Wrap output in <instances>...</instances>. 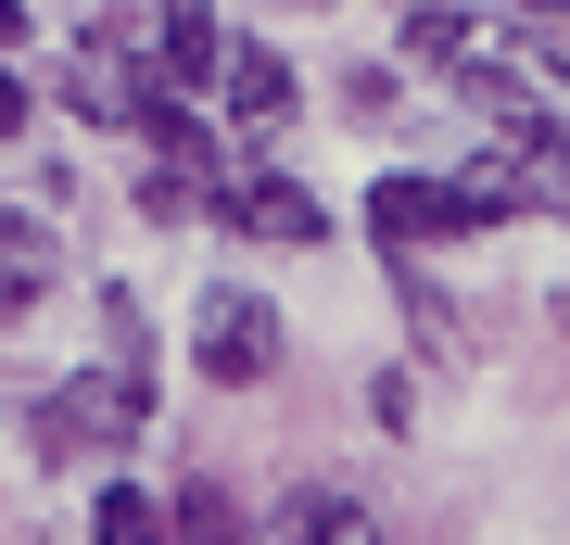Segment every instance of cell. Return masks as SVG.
I'll return each mask as SVG.
<instances>
[{
	"mask_svg": "<svg viewBox=\"0 0 570 545\" xmlns=\"http://www.w3.org/2000/svg\"><path fill=\"white\" fill-rule=\"evenodd\" d=\"M508 216V178H381L367 191V228H381L393 254L406 242H456V228H494Z\"/></svg>",
	"mask_w": 570,
	"mask_h": 545,
	"instance_id": "1",
	"label": "cell"
},
{
	"mask_svg": "<svg viewBox=\"0 0 570 545\" xmlns=\"http://www.w3.org/2000/svg\"><path fill=\"white\" fill-rule=\"evenodd\" d=\"M140 431V368H89L39 393V457H115Z\"/></svg>",
	"mask_w": 570,
	"mask_h": 545,
	"instance_id": "2",
	"label": "cell"
},
{
	"mask_svg": "<svg viewBox=\"0 0 570 545\" xmlns=\"http://www.w3.org/2000/svg\"><path fill=\"white\" fill-rule=\"evenodd\" d=\"M190 368H204V381H228V393H254L266 368H279V318H266L242 280H216L204 318H190Z\"/></svg>",
	"mask_w": 570,
	"mask_h": 545,
	"instance_id": "3",
	"label": "cell"
},
{
	"mask_svg": "<svg viewBox=\"0 0 570 545\" xmlns=\"http://www.w3.org/2000/svg\"><path fill=\"white\" fill-rule=\"evenodd\" d=\"M228 228H254V242H330V203L292 191V178H242L228 191Z\"/></svg>",
	"mask_w": 570,
	"mask_h": 545,
	"instance_id": "4",
	"label": "cell"
},
{
	"mask_svg": "<svg viewBox=\"0 0 570 545\" xmlns=\"http://www.w3.org/2000/svg\"><path fill=\"white\" fill-rule=\"evenodd\" d=\"M165 77H228V39H216L204 0H165V13H153V89Z\"/></svg>",
	"mask_w": 570,
	"mask_h": 545,
	"instance_id": "5",
	"label": "cell"
},
{
	"mask_svg": "<svg viewBox=\"0 0 570 545\" xmlns=\"http://www.w3.org/2000/svg\"><path fill=\"white\" fill-rule=\"evenodd\" d=\"M228 115H242V127H292V64L279 51H254V39H228Z\"/></svg>",
	"mask_w": 570,
	"mask_h": 545,
	"instance_id": "6",
	"label": "cell"
},
{
	"mask_svg": "<svg viewBox=\"0 0 570 545\" xmlns=\"http://www.w3.org/2000/svg\"><path fill=\"white\" fill-rule=\"evenodd\" d=\"M279 545H381V520H367L343 483H305V495H292V520H279Z\"/></svg>",
	"mask_w": 570,
	"mask_h": 545,
	"instance_id": "7",
	"label": "cell"
},
{
	"mask_svg": "<svg viewBox=\"0 0 570 545\" xmlns=\"http://www.w3.org/2000/svg\"><path fill=\"white\" fill-rule=\"evenodd\" d=\"M89 545H178V520H165V495L102 483V495H89Z\"/></svg>",
	"mask_w": 570,
	"mask_h": 545,
	"instance_id": "8",
	"label": "cell"
},
{
	"mask_svg": "<svg viewBox=\"0 0 570 545\" xmlns=\"http://www.w3.org/2000/svg\"><path fill=\"white\" fill-rule=\"evenodd\" d=\"M51 280V228H39V203H0V304H26Z\"/></svg>",
	"mask_w": 570,
	"mask_h": 545,
	"instance_id": "9",
	"label": "cell"
},
{
	"mask_svg": "<svg viewBox=\"0 0 570 545\" xmlns=\"http://www.w3.org/2000/svg\"><path fill=\"white\" fill-rule=\"evenodd\" d=\"M178 545H242V507H228V483H178Z\"/></svg>",
	"mask_w": 570,
	"mask_h": 545,
	"instance_id": "10",
	"label": "cell"
},
{
	"mask_svg": "<svg viewBox=\"0 0 570 545\" xmlns=\"http://www.w3.org/2000/svg\"><path fill=\"white\" fill-rule=\"evenodd\" d=\"M419 64H469V39H482V26H469V0H419Z\"/></svg>",
	"mask_w": 570,
	"mask_h": 545,
	"instance_id": "11",
	"label": "cell"
},
{
	"mask_svg": "<svg viewBox=\"0 0 570 545\" xmlns=\"http://www.w3.org/2000/svg\"><path fill=\"white\" fill-rule=\"evenodd\" d=\"M0 140H26V89H13V64H0Z\"/></svg>",
	"mask_w": 570,
	"mask_h": 545,
	"instance_id": "12",
	"label": "cell"
},
{
	"mask_svg": "<svg viewBox=\"0 0 570 545\" xmlns=\"http://www.w3.org/2000/svg\"><path fill=\"white\" fill-rule=\"evenodd\" d=\"M13 26H26V13H13V0H0V51H13Z\"/></svg>",
	"mask_w": 570,
	"mask_h": 545,
	"instance_id": "13",
	"label": "cell"
}]
</instances>
